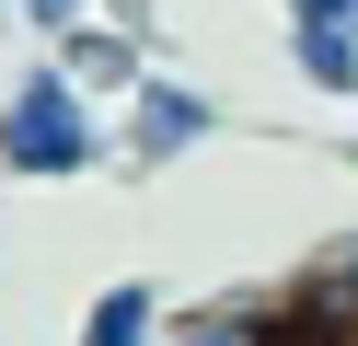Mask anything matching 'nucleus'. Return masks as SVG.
<instances>
[{
  "label": "nucleus",
  "mask_w": 358,
  "mask_h": 346,
  "mask_svg": "<svg viewBox=\"0 0 358 346\" xmlns=\"http://www.w3.org/2000/svg\"><path fill=\"white\" fill-rule=\"evenodd\" d=\"M81 346H162V289H150V277L93 289L81 300Z\"/></svg>",
  "instance_id": "4"
},
{
  "label": "nucleus",
  "mask_w": 358,
  "mask_h": 346,
  "mask_svg": "<svg viewBox=\"0 0 358 346\" xmlns=\"http://www.w3.org/2000/svg\"><path fill=\"white\" fill-rule=\"evenodd\" d=\"M0 12H24V0H0Z\"/></svg>",
  "instance_id": "8"
},
{
  "label": "nucleus",
  "mask_w": 358,
  "mask_h": 346,
  "mask_svg": "<svg viewBox=\"0 0 358 346\" xmlns=\"http://www.w3.org/2000/svg\"><path fill=\"white\" fill-rule=\"evenodd\" d=\"M289 23H358V0H278Z\"/></svg>",
  "instance_id": "7"
},
{
  "label": "nucleus",
  "mask_w": 358,
  "mask_h": 346,
  "mask_svg": "<svg viewBox=\"0 0 358 346\" xmlns=\"http://www.w3.org/2000/svg\"><path fill=\"white\" fill-rule=\"evenodd\" d=\"M47 58L70 69L93 104H127V92L150 81V35H139V23H116V12H81L70 35H47Z\"/></svg>",
  "instance_id": "3"
},
{
  "label": "nucleus",
  "mask_w": 358,
  "mask_h": 346,
  "mask_svg": "<svg viewBox=\"0 0 358 346\" xmlns=\"http://www.w3.org/2000/svg\"><path fill=\"white\" fill-rule=\"evenodd\" d=\"M116 161V127H104V104L70 81L58 58L12 69L0 81V173H24V185H81Z\"/></svg>",
  "instance_id": "1"
},
{
  "label": "nucleus",
  "mask_w": 358,
  "mask_h": 346,
  "mask_svg": "<svg viewBox=\"0 0 358 346\" xmlns=\"http://www.w3.org/2000/svg\"><path fill=\"white\" fill-rule=\"evenodd\" d=\"M208 138H220V104H208L196 81H173V69H150V81L116 104V150L139 161V173H162V161L208 150Z\"/></svg>",
  "instance_id": "2"
},
{
  "label": "nucleus",
  "mask_w": 358,
  "mask_h": 346,
  "mask_svg": "<svg viewBox=\"0 0 358 346\" xmlns=\"http://www.w3.org/2000/svg\"><path fill=\"white\" fill-rule=\"evenodd\" d=\"M289 69L335 104H358V23H289Z\"/></svg>",
  "instance_id": "6"
},
{
  "label": "nucleus",
  "mask_w": 358,
  "mask_h": 346,
  "mask_svg": "<svg viewBox=\"0 0 358 346\" xmlns=\"http://www.w3.org/2000/svg\"><path fill=\"white\" fill-rule=\"evenodd\" d=\"M162 346H301V323H289V300H231V312L162 323Z\"/></svg>",
  "instance_id": "5"
}]
</instances>
